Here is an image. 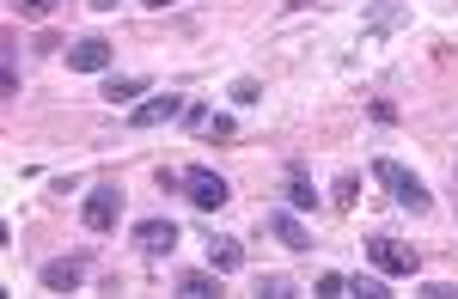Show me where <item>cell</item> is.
Returning a JSON list of instances; mask_svg holds the SVG:
<instances>
[{
	"mask_svg": "<svg viewBox=\"0 0 458 299\" xmlns=\"http://www.w3.org/2000/svg\"><path fill=\"white\" fill-rule=\"evenodd\" d=\"M373 178L391 189V202L403 208V214H428L434 208V195H428V184L410 171V165H397V159H373Z\"/></svg>",
	"mask_w": 458,
	"mask_h": 299,
	"instance_id": "obj_1",
	"label": "cell"
},
{
	"mask_svg": "<svg viewBox=\"0 0 458 299\" xmlns=\"http://www.w3.org/2000/svg\"><path fill=\"white\" fill-rule=\"evenodd\" d=\"M80 220H86V232H116V220H123V189L116 184H92L86 202H80Z\"/></svg>",
	"mask_w": 458,
	"mask_h": 299,
	"instance_id": "obj_2",
	"label": "cell"
},
{
	"mask_svg": "<svg viewBox=\"0 0 458 299\" xmlns=\"http://www.w3.org/2000/svg\"><path fill=\"white\" fill-rule=\"evenodd\" d=\"M183 195H190L202 214H214V208H226V202H233L226 178H220V171H208V165H190V171H183Z\"/></svg>",
	"mask_w": 458,
	"mask_h": 299,
	"instance_id": "obj_3",
	"label": "cell"
},
{
	"mask_svg": "<svg viewBox=\"0 0 458 299\" xmlns=\"http://www.w3.org/2000/svg\"><path fill=\"white\" fill-rule=\"evenodd\" d=\"M367 262H373L379 275H416V269H422V257H416L410 245L386 238V232H379V238H367Z\"/></svg>",
	"mask_w": 458,
	"mask_h": 299,
	"instance_id": "obj_4",
	"label": "cell"
},
{
	"mask_svg": "<svg viewBox=\"0 0 458 299\" xmlns=\"http://www.w3.org/2000/svg\"><path fill=\"white\" fill-rule=\"evenodd\" d=\"M183 98L177 92H159V98H141L135 111H129V129H159V122H183Z\"/></svg>",
	"mask_w": 458,
	"mask_h": 299,
	"instance_id": "obj_5",
	"label": "cell"
},
{
	"mask_svg": "<svg viewBox=\"0 0 458 299\" xmlns=\"http://www.w3.org/2000/svg\"><path fill=\"white\" fill-rule=\"evenodd\" d=\"M263 232H269L276 245H287V251H312V232L300 226L293 208H269V214H263Z\"/></svg>",
	"mask_w": 458,
	"mask_h": 299,
	"instance_id": "obj_6",
	"label": "cell"
},
{
	"mask_svg": "<svg viewBox=\"0 0 458 299\" xmlns=\"http://www.w3.org/2000/svg\"><path fill=\"white\" fill-rule=\"evenodd\" d=\"M110 55H116V49H110V37H98V31H92V37H80L68 49V68H73V74H105Z\"/></svg>",
	"mask_w": 458,
	"mask_h": 299,
	"instance_id": "obj_7",
	"label": "cell"
},
{
	"mask_svg": "<svg viewBox=\"0 0 458 299\" xmlns=\"http://www.w3.org/2000/svg\"><path fill=\"white\" fill-rule=\"evenodd\" d=\"M135 245H141L147 257H172V251H177V226L165 220V214H153V220L135 226Z\"/></svg>",
	"mask_w": 458,
	"mask_h": 299,
	"instance_id": "obj_8",
	"label": "cell"
},
{
	"mask_svg": "<svg viewBox=\"0 0 458 299\" xmlns=\"http://www.w3.org/2000/svg\"><path fill=\"white\" fill-rule=\"evenodd\" d=\"M86 281V257H62V262H43V287L49 294H73Z\"/></svg>",
	"mask_w": 458,
	"mask_h": 299,
	"instance_id": "obj_9",
	"label": "cell"
},
{
	"mask_svg": "<svg viewBox=\"0 0 458 299\" xmlns=\"http://www.w3.org/2000/svg\"><path fill=\"white\" fill-rule=\"evenodd\" d=\"M245 262V245L233 238V232H220V238H208V269H220V275H233Z\"/></svg>",
	"mask_w": 458,
	"mask_h": 299,
	"instance_id": "obj_10",
	"label": "cell"
},
{
	"mask_svg": "<svg viewBox=\"0 0 458 299\" xmlns=\"http://www.w3.org/2000/svg\"><path fill=\"white\" fill-rule=\"evenodd\" d=\"M177 294L183 299H214L220 294V269H214V275L208 269H183V275H177Z\"/></svg>",
	"mask_w": 458,
	"mask_h": 299,
	"instance_id": "obj_11",
	"label": "cell"
},
{
	"mask_svg": "<svg viewBox=\"0 0 458 299\" xmlns=\"http://www.w3.org/2000/svg\"><path fill=\"white\" fill-rule=\"evenodd\" d=\"M287 208H318V189H312V178H306L300 159L287 165Z\"/></svg>",
	"mask_w": 458,
	"mask_h": 299,
	"instance_id": "obj_12",
	"label": "cell"
},
{
	"mask_svg": "<svg viewBox=\"0 0 458 299\" xmlns=\"http://www.w3.org/2000/svg\"><path fill=\"white\" fill-rule=\"evenodd\" d=\"M147 86H153L147 74H110L105 79V98H110V104H129V98H141Z\"/></svg>",
	"mask_w": 458,
	"mask_h": 299,
	"instance_id": "obj_13",
	"label": "cell"
},
{
	"mask_svg": "<svg viewBox=\"0 0 458 299\" xmlns=\"http://www.w3.org/2000/svg\"><path fill=\"white\" fill-rule=\"evenodd\" d=\"M354 202H360V178H354V171H343V178H336V189H330V208H343V214H349Z\"/></svg>",
	"mask_w": 458,
	"mask_h": 299,
	"instance_id": "obj_14",
	"label": "cell"
},
{
	"mask_svg": "<svg viewBox=\"0 0 458 299\" xmlns=\"http://www.w3.org/2000/svg\"><path fill=\"white\" fill-rule=\"evenodd\" d=\"M349 294L354 299H391V287H386V275H349Z\"/></svg>",
	"mask_w": 458,
	"mask_h": 299,
	"instance_id": "obj_15",
	"label": "cell"
},
{
	"mask_svg": "<svg viewBox=\"0 0 458 299\" xmlns=\"http://www.w3.org/2000/svg\"><path fill=\"white\" fill-rule=\"evenodd\" d=\"M257 294H263V299H293V281H287V275H263Z\"/></svg>",
	"mask_w": 458,
	"mask_h": 299,
	"instance_id": "obj_16",
	"label": "cell"
},
{
	"mask_svg": "<svg viewBox=\"0 0 458 299\" xmlns=\"http://www.w3.org/2000/svg\"><path fill=\"white\" fill-rule=\"evenodd\" d=\"M343 294H349V275H336V269L318 275V299H343Z\"/></svg>",
	"mask_w": 458,
	"mask_h": 299,
	"instance_id": "obj_17",
	"label": "cell"
},
{
	"mask_svg": "<svg viewBox=\"0 0 458 299\" xmlns=\"http://www.w3.org/2000/svg\"><path fill=\"white\" fill-rule=\"evenodd\" d=\"M257 98H263V86H257L250 74H239V79H233V104H257Z\"/></svg>",
	"mask_w": 458,
	"mask_h": 299,
	"instance_id": "obj_18",
	"label": "cell"
},
{
	"mask_svg": "<svg viewBox=\"0 0 458 299\" xmlns=\"http://www.w3.org/2000/svg\"><path fill=\"white\" fill-rule=\"evenodd\" d=\"M202 135H214V141H226V135H239V122H233V116H226V111H214V116H208V129H202Z\"/></svg>",
	"mask_w": 458,
	"mask_h": 299,
	"instance_id": "obj_19",
	"label": "cell"
},
{
	"mask_svg": "<svg viewBox=\"0 0 458 299\" xmlns=\"http://www.w3.org/2000/svg\"><path fill=\"white\" fill-rule=\"evenodd\" d=\"M208 104H190V111H183V129H190V135H202V129H208Z\"/></svg>",
	"mask_w": 458,
	"mask_h": 299,
	"instance_id": "obj_20",
	"label": "cell"
},
{
	"mask_svg": "<svg viewBox=\"0 0 458 299\" xmlns=\"http://www.w3.org/2000/svg\"><path fill=\"white\" fill-rule=\"evenodd\" d=\"M13 6H19L25 19H49V12H55V0H13Z\"/></svg>",
	"mask_w": 458,
	"mask_h": 299,
	"instance_id": "obj_21",
	"label": "cell"
},
{
	"mask_svg": "<svg viewBox=\"0 0 458 299\" xmlns=\"http://www.w3.org/2000/svg\"><path fill=\"white\" fill-rule=\"evenodd\" d=\"M422 299H458L453 281H434V287H422Z\"/></svg>",
	"mask_w": 458,
	"mask_h": 299,
	"instance_id": "obj_22",
	"label": "cell"
},
{
	"mask_svg": "<svg viewBox=\"0 0 458 299\" xmlns=\"http://www.w3.org/2000/svg\"><path fill=\"white\" fill-rule=\"evenodd\" d=\"M92 6H98V12H110V6H116V0H92Z\"/></svg>",
	"mask_w": 458,
	"mask_h": 299,
	"instance_id": "obj_23",
	"label": "cell"
},
{
	"mask_svg": "<svg viewBox=\"0 0 458 299\" xmlns=\"http://www.w3.org/2000/svg\"><path fill=\"white\" fill-rule=\"evenodd\" d=\"M147 6H172V0H147Z\"/></svg>",
	"mask_w": 458,
	"mask_h": 299,
	"instance_id": "obj_24",
	"label": "cell"
}]
</instances>
